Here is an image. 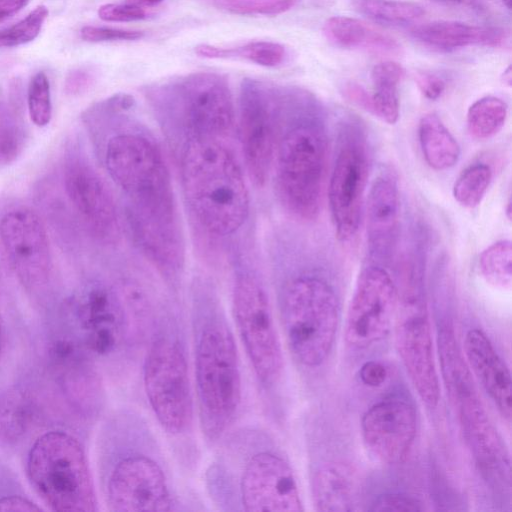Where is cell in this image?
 <instances>
[{
	"label": "cell",
	"mask_w": 512,
	"mask_h": 512,
	"mask_svg": "<svg viewBox=\"0 0 512 512\" xmlns=\"http://www.w3.org/2000/svg\"><path fill=\"white\" fill-rule=\"evenodd\" d=\"M82 121L120 194L124 233L184 234L169 163L156 135L136 114L133 96L117 93L96 102Z\"/></svg>",
	"instance_id": "6da1fadb"
},
{
	"label": "cell",
	"mask_w": 512,
	"mask_h": 512,
	"mask_svg": "<svg viewBox=\"0 0 512 512\" xmlns=\"http://www.w3.org/2000/svg\"><path fill=\"white\" fill-rule=\"evenodd\" d=\"M233 140L193 136L170 145L193 236L211 264L228 260L251 233L249 179Z\"/></svg>",
	"instance_id": "7a4b0ae2"
},
{
	"label": "cell",
	"mask_w": 512,
	"mask_h": 512,
	"mask_svg": "<svg viewBox=\"0 0 512 512\" xmlns=\"http://www.w3.org/2000/svg\"><path fill=\"white\" fill-rule=\"evenodd\" d=\"M196 406L201 433L215 445L234 427L243 402L242 368L218 287L197 271L189 286Z\"/></svg>",
	"instance_id": "3957f363"
},
{
	"label": "cell",
	"mask_w": 512,
	"mask_h": 512,
	"mask_svg": "<svg viewBox=\"0 0 512 512\" xmlns=\"http://www.w3.org/2000/svg\"><path fill=\"white\" fill-rule=\"evenodd\" d=\"M215 447L204 484L218 510L303 511L294 471L264 426H234Z\"/></svg>",
	"instance_id": "277c9868"
},
{
	"label": "cell",
	"mask_w": 512,
	"mask_h": 512,
	"mask_svg": "<svg viewBox=\"0 0 512 512\" xmlns=\"http://www.w3.org/2000/svg\"><path fill=\"white\" fill-rule=\"evenodd\" d=\"M100 467L109 511L182 510L162 447L145 417L134 408H119L107 419Z\"/></svg>",
	"instance_id": "5b68a950"
},
{
	"label": "cell",
	"mask_w": 512,
	"mask_h": 512,
	"mask_svg": "<svg viewBox=\"0 0 512 512\" xmlns=\"http://www.w3.org/2000/svg\"><path fill=\"white\" fill-rule=\"evenodd\" d=\"M328 148L317 99L305 89L277 85V135L270 179L279 205L298 222L319 217Z\"/></svg>",
	"instance_id": "8992f818"
},
{
	"label": "cell",
	"mask_w": 512,
	"mask_h": 512,
	"mask_svg": "<svg viewBox=\"0 0 512 512\" xmlns=\"http://www.w3.org/2000/svg\"><path fill=\"white\" fill-rule=\"evenodd\" d=\"M144 348L142 381L149 407L169 437L187 438L195 411L187 330L179 299L168 291L157 302Z\"/></svg>",
	"instance_id": "52a82bcc"
},
{
	"label": "cell",
	"mask_w": 512,
	"mask_h": 512,
	"mask_svg": "<svg viewBox=\"0 0 512 512\" xmlns=\"http://www.w3.org/2000/svg\"><path fill=\"white\" fill-rule=\"evenodd\" d=\"M272 255L277 308L288 349L298 365L315 369L325 362L335 341L340 318L337 294L316 270L290 266Z\"/></svg>",
	"instance_id": "ba28073f"
},
{
	"label": "cell",
	"mask_w": 512,
	"mask_h": 512,
	"mask_svg": "<svg viewBox=\"0 0 512 512\" xmlns=\"http://www.w3.org/2000/svg\"><path fill=\"white\" fill-rule=\"evenodd\" d=\"M70 308L76 338L95 362L115 376L129 373L144 348L152 317L127 300L118 279L88 280Z\"/></svg>",
	"instance_id": "9c48e42d"
},
{
	"label": "cell",
	"mask_w": 512,
	"mask_h": 512,
	"mask_svg": "<svg viewBox=\"0 0 512 512\" xmlns=\"http://www.w3.org/2000/svg\"><path fill=\"white\" fill-rule=\"evenodd\" d=\"M250 236L239 241L228 259L232 270L231 307L262 403L270 407L282 382L284 357L268 289Z\"/></svg>",
	"instance_id": "30bf717a"
},
{
	"label": "cell",
	"mask_w": 512,
	"mask_h": 512,
	"mask_svg": "<svg viewBox=\"0 0 512 512\" xmlns=\"http://www.w3.org/2000/svg\"><path fill=\"white\" fill-rule=\"evenodd\" d=\"M171 144L193 136L236 137V109L227 79L216 72H193L143 90Z\"/></svg>",
	"instance_id": "8fae6325"
},
{
	"label": "cell",
	"mask_w": 512,
	"mask_h": 512,
	"mask_svg": "<svg viewBox=\"0 0 512 512\" xmlns=\"http://www.w3.org/2000/svg\"><path fill=\"white\" fill-rule=\"evenodd\" d=\"M28 478L53 511L94 512L98 500L83 445L73 435L48 431L31 446Z\"/></svg>",
	"instance_id": "7c38bea8"
},
{
	"label": "cell",
	"mask_w": 512,
	"mask_h": 512,
	"mask_svg": "<svg viewBox=\"0 0 512 512\" xmlns=\"http://www.w3.org/2000/svg\"><path fill=\"white\" fill-rule=\"evenodd\" d=\"M456 344L451 330L439 333L440 361L448 394L478 464L487 473L500 475L508 469L505 449Z\"/></svg>",
	"instance_id": "4fadbf2b"
},
{
	"label": "cell",
	"mask_w": 512,
	"mask_h": 512,
	"mask_svg": "<svg viewBox=\"0 0 512 512\" xmlns=\"http://www.w3.org/2000/svg\"><path fill=\"white\" fill-rule=\"evenodd\" d=\"M423 264H405L407 290L395 317V341L399 356L420 399L436 408L440 398L428 312L420 294Z\"/></svg>",
	"instance_id": "5bb4252c"
},
{
	"label": "cell",
	"mask_w": 512,
	"mask_h": 512,
	"mask_svg": "<svg viewBox=\"0 0 512 512\" xmlns=\"http://www.w3.org/2000/svg\"><path fill=\"white\" fill-rule=\"evenodd\" d=\"M341 128L327 193L336 236L349 242L356 237L362 221L370 153L359 122L349 119Z\"/></svg>",
	"instance_id": "9a60e30c"
},
{
	"label": "cell",
	"mask_w": 512,
	"mask_h": 512,
	"mask_svg": "<svg viewBox=\"0 0 512 512\" xmlns=\"http://www.w3.org/2000/svg\"><path fill=\"white\" fill-rule=\"evenodd\" d=\"M277 135V85L254 78L240 84L236 137L249 181L259 189L270 181Z\"/></svg>",
	"instance_id": "2e32d148"
},
{
	"label": "cell",
	"mask_w": 512,
	"mask_h": 512,
	"mask_svg": "<svg viewBox=\"0 0 512 512\" xmlns=\"http://www.w3.org/2000/svg\"><path fill=\"white\" fill-rule=\"evenodd\" d=\"M63 186L89 237L106 248L119 246L125 235L120 206L108 182L82 151L72 150L66 157Z\"/></svg>",
	"instance_id": "e0dca14e"
},
{
	"label": "cell",
	"mask_w": 512,
	"mask_h": 512,
	"mask_svg": "<svg viewBox=\"0 0 512 512\" xmlns=\"http://www.w3.org/2000/svg\"><path fill=\"white\" fill-rule=\"evenodd\" d=\"M397 308L393 278L385 266L370 262L360 271L348 306L344 328L347 344L362 349L384 339Z\"/></svg>",
	"instance_id": "ac0fdd59"
},
{
	"label": "cell",
	"mask_w": 512,
	"mask_h": 512,
	"mask_svg": "<svg viewBox=\"0 0 512 512\" xmlns=\"http://www.w3.org/2000/svg\"><path fill=\"white\" fill-rule=\"evenodd\" d=\"M0 245L18 281L39 291L50 281L53 261L45 225L27 206H12L0 216Z\"/></svg>",
	"instance_id": "d6986e66"
},
{
	"label": "cell",
	"mask_w": 512,
	"mask_h": 512,
	"mask_svg": "<svg viewBox=\"0 0 512 512\" xmlns=\"http://www.w3.org/2000/svg\"><path fill=\"white\" fill-rule=\"evenodd\" d=\"M417 431L413 405L401 397H389L373 404L361 420L363 442L379 462L394 465L410 452Z\"/></svg>",
	"instance_id": "ffe728a7"
},
{
	"label": "cell",
	"mask_w": 512,
	"mask_h": 512,
	"mask_svg": "<svg viewBox=\"0 0 512 512\" xmlns=\"http://www.w3.org/2000/svg\"><path fill=\"white\" fill-rule=\"evenodd\" d=\"M53 374L71 406L86 418L99 415L104 389L97 363L77 339H57L49 348Z\"/></svg>",
	"instance_id": "44dd1931"
},
{
	"label": "cell",
	"mask_w": 512,
	"mask_h": 512,
	"mask_svg": "<svg viewBox=\"0 0 512 512\" xmlns=\"http://www.w3.org/2000/svg\"><path fill=\"white\" fill-rule=\"evenodd\" d=\"M366 241L371 263H391L400 231V197L393 173H380L366 198Z\"/></svg>",
	"instance_id": "7402d4cb"
},
{
	"label": "cell",
	"mask_w": 512,
	"mask_h": 512,
	"mask_svg": "<svg viewBox=\"0 0 512 512\" xmlns=\"http://www.w3.org/2000/svg\"><path fill=\"white\" fill-rule=\"evenodd\" d=\"M464 354L471 374L479 381L502 417L510 421L512 380L505 361L486 334L476 328L470 329L465 335Z\"/></svg>",
	"instance_id": "603a6c76"
},
{
	"label": "cell",
	"mask_w": 512,
	"mask_h": 512,
	"mask_svg": "<svg viewBox=\"0 0 512 512\" xmlns=\"http://www.w3.org/2000/svg\"><path fill=\"white\" fill-rule=\"evenodd\" d=\"M411 35L425 46L450 51L468 46L497 47L507 40V32L498 27L477 26L458 21H434L414 27Z\"/></svg>",
	"instance_id": "cb8c5ba5"
},
{
	"label": "cell",
	"mask_w": 512,
	"mask_h": 512,
	"mask_svg": "<svg viewBox=\"0 0 512 512\" xmlns=\"http://www.w3.org/2000/svg\"><path fill=\"white\" fill-rule=\"evenodd\" d=\"M312 498L316 510L351 511L357 498V484L352 470L343 463L320 466L312 478Z\"/></svg>",
	"instance_id": "d4e9b609"
},
{
	"label": "cell",
	"mask_w": 512,
	"mask_h": 512,
	"mask_svg": "<svg viewBox=\"0 0 512 512\" xmlns=\"http://www.w3.org/2000/svg\"><path fill=\"white\" fill-rule=\"evenodd\" d=\"M323 34L333 45L344 49L380 54H395L400 50L393 37L355 18L331 17L324 23Z\"/></svg>",
	"instance_id": "484cf974"
},
{
	"label": "cell",
	"mask_w": 512,
	"mask_h": 512,
	"mask_svg": "<svg viewBox=\"0 0 512 512\" xmlns=\"http://www.w3.org/2000/svg\"><path fill=\"white\" fill-rule=\"evenodd\" d=\"M418 138L425 162L437 171L452 168L460 157V145L435 113L425 114L418 124Z\"/></svg>",
	"instance_id": "4316f807"
},
{
	"label": "cell",
	"mask_w": 512,
	"mask_h": 512,
	"mask_svg": "<svg viewBox=\"0 0 512 512\" xmlns=\"http://www.w3.org/2000/svg\"><path fill=\"white\" fill-rule=\"evenodd\" d=\"M36 408L28 392L18 387L0 391V441L14 444L20 441L33 425Z\"/></svg>",
	"instance_id": "83f0119b"
},
{
	"label": "cell",
	"mask_w": 512,
	"mask_h": 512,
	"mask_svg": "<svg viewBox=\"0 0 512 512\" xmlns=\"http://www.w3.org/2000/svg\"><path fill=\"white\" fill-rule=\"evenodd\" d=\"M195 52L205 58L241 59L264 67H276L282 64L287 56L283 45L271 41H253L233 48L201 44L195 48Z\"/></svg>",
	"instance_id": "f1b7e54d"
},
{
	"label": "cell",
	"mask_w": 512,
	"mask_h": 512,
	"mask_svg": "<svg viewBox=\"0 0 512 512\" xmlns=\"http://www.w3.org/2000/svg\"><path fill=\"white\" fill-rule=\"evenodd\" d=\"M507 114V104L501 98L482 97L476 100L467 111V131L474 139H489L502 130Z\"/></svg>",
	"instance_id": "f546056e"
},
{
	"label": "cell",
	"mask_w": 512,
	"mask_h": 512,
	"mask_svg": "<svg viewBox=\"0 0 512 512\" xmlns=\"http://www.w3.org/2000/svg\"><path fill=\"white\" fill-rule=\"evenodd\" d=\"M483 279L492 287L510 290L512 286V246L510 240L497 241L485 248L478 261Z\"/></svg>",
	"instance_id": "4dcf8cb0"
},
{
	"label": "cell",
	"mask_w": 512,
	"mask_h": 512,
	"mask_svg": "<svg viewBox=\"0 0 512 512\" xmlns=\"http://www.w3.org/2000/svg\"><path fill=\"white\" fill-rule=\"evenodd\" d=\"M354 6L370 19L389 24L410 23L425 13L417 3L398 0H354Z\"/></svg>",
	"instance_id": "1f68e13d"
},
{
	"label": "cell",
	"mask_w": 512,
	"mask_h": 512,
	"mask_svg": "<svg viewBox=\"0 0 512 512\" xmlns=\"http://www.w3.org/2000/svg\"><path fill=\"white\" fill-rule=\"evenodd\" d=\"M25 142L22 118L13 104L0 96V166L12 163Z\"/></svg>",
	"instance_id": "d6a6232c"
},
{
	"label": "cell",
	"mask_w": 512,
	"mask_h": 512,
	"mask_svg": "<svg viewBox=\"0 0 512 512\" xmlns=\"http://www.w3.org/2000/svg\"><path fill=\"white\" fill-rule=\"evenodd\" d=\"M493 172L486 163H474L466 167L453 185L454 199L465 208H475L483 200Z\"/></svg>",
	"instance_id": "836d02e7"
},
{
	"label": "cell",
	"mask_w": 512,
	"mask_h": 512,
	"mask_svg": "<svg viewBox=\"0 0 512 512\" xmlns=\"http://www.w3.org/2000/svg\"><path fill=\"white\" fill-rule=\"evenodd\" d=\"M48 8L37 6L17 23L0 29V48H10L33 41L40 33L48 17Z\"/></svg>",
	"instance_id": "e575fe53"
},
{
	"label": "cell",
	"mask_w": 512,
	"mask_h": 512,
	"mask_svg": "<svg viewBox=\"0 0 512 512\" xmlns=\"http://www.w3.org/2000/svg\"><path fill=\"white\" fill-rule=\"evenodd\" d=\"M27 107L31 121L38 127L47 126L52 118L51 88L45 72H37L30 80Z\"/></svg>",
	"instance_id": "d590c367"
},
{
	"label": "cell",
	"mask_w": 512,
	"mask_h": 512,
	"mask_svg": "<svg viewBox=\"0 0 512 512\" xmlns=\"http://www.w3.org/2000/svg\"><path fill=\"white\" fill-rule=\"evenodd\" d=\"M211 6L237 15H278L292 9L300 0H205Z\"/></svg>",
	"instance_id": "8d00e7d4"
},
{
	"label": "cell",
	"mask_w": 512,
	"mask_h": 512,
	"mask_svg": "<svg viewBox=\"0 0 512 512\" xmlns=\"http://www.w3.org/2000/svg\"><path fill=\"white\" fill-rule=\"evenodd\" d=\"M81 38L88 42H107L137 40L144 36L139 30H127L102 26H84L80 31Z\"/></svg>",
	"instance_id": "74e56055"
},
{
	"label": "cell",
	"mask_w": 512,
	"mask_h": 512,
	"mask_svg": "<svg viewBox=\"0 0 512 512\" xmlns=\"http://www.w3.org/2000/svg\"><path fill=\"white\" fill-rule=\"evenodd\" d=\"M98 16L108 22H132L146 18L145 10L131 3H108L99 7Z\"/></svg>",
	"instance_id": "f35d334b"
},
{
	"label": "cell",
	"mask_w": 512,
	"mask_h": 512,
	"mask_svg": "<svg viewBox=\"0 0 512 512\" xmlns=\"http://www.w3.org/2000/svg\"><path fill=\"white\" fill-rule=\"evenodd\" d=\"M372 511H419L422 510L418 500L411 496L388 493L375 499L370 508Z\"/></svg>",
	"instance_id": "ab89813d"
},
{
	"label": "cell",
	"mask_w": 512,
	"mask_h": 512,
	"mask_svg": "<svg viewBox=\"0 0 512 512\" xmlns=\"http://www.w3.org/2000/svg\"><path fill=\"white\" fill-rule=\"evenodd\" d=\"M95 74L86 68L75 69L67 75L65 79V91L67 94L75 96L86 92L94 83Z\"/></svg>",
	"instance_id": "60d3db41"
},
{
	"label": "cell",
	"mask_w": 512,
	"mask_h": 512,
	"mask_svg": "<svg viewBox=\"0 0 512 512\" xmlns=\"http://www.w3.org/2000/svg\"><path fill=\"white\" fill-rule=\"evenodd\" d=\"M415 82L424 97L429 100L438 99L446 87V83L441 77L429 72L417 73Z\"/></svg>",
	"instance_id": "b9f144b4"
},
{
	"label": "cell",
	"mask_w": 512,
	"mask_h": 512,
	"mask_svg": "<svg viewBox=\"0 0 512 512\" xmlns=\"http://www.w3.org/2000/svg\"><path fill=\"white\" fill-rule=\"evenodd\" d=\"M359 377L364 385L375 388L385 383L388 370L381 362L370 360L361 366Z\"/></svg>",
	"instance_id": "7bdbcfd3"
},
{
	"label": "cell",
	"mask_w": 512,
	"mask_h": 512,
	"mask_svg": "<svg viewBox=\"0 0 512 512\" xmlns=\"http://www.w3.org/2000/svg\"><path fill=\"white\" fill-rule=\"evenodd\" d=\"M35 503L20 495H5L0 497V511H40Z\"/></svg>",
	"instance_id": "ee69618b"
},
{
	"label": "cell",
	"mask_w": 512,
	"mask_h": 512,
	"mask_svg": "<svg viewBox=\"0 0 512 512\" xmlns=\"http://www.w3.org/2000/svg\"><path fill=\"white\" fill-rule=\"evenodd\" d=\"M342 92L348 100L368 111L370 93H368L361 85L354 82L346 83L342 88Z\"/></svg>",
	"instance_id": "f6af8a7d"
},
{
	"label": "cell",
	"mask_w": 512,
	"mask_h": 512,
	"mask_svg": "<svg viewBox=\"0 0 512 512\" xmlns=\"http://www.w3.org/2000/svg\"><path fill=\"white\" fill-rule=\"evenodd\" d=\"M28 2L29 0H0V21L19 12Z\"/></svg>",
	"instance_id": "bcb514c9"
},
{
	"label": "cell",
	"mask_w": 512,
	"mask_h": 512,
	"mask_svg": "<svg viewBox=\"0 0 512 512\" xmlns=\"http://www.w3.org/2000/svg\"><path fill=\"white\" fill-rule=\"evenodd\" d=\"M163 0H128V3L137 5V6H153L161 3Z\"/></svg>",
	"instance_id": "7dc6e473"
},
{
	"label": "cell",
	"mask_w": 512,
	"mask_h": 512,
	"mask_svg": "<svg viewBox=\"0 0 512 512\" xmlns=\"http://www.w3.org/2000/svg\"><path fill=\"white\" fill-rule=\"evenodd\" d=\"M502 79H503L504 84H506L507 86H511L512 75H511V67L510 66L504 71V73L502 75Z\"/></svg>",
	"instance_id": "c3c4849f"
},
{
	"label": "cell",
	"mask_w": 512,
	"mask_h": 512,
	"mask_svg": "<svg viewBox=\"0 0 512 512\" xmlns=\"http://www.w3.org/2000/svg\"><path fill=\"white\" fill-rule=\"evenodd\" d=\"M436 1L443 2V3L459 4V3H466L471 0H436Z\"/></svg>",
	"instance_id": "681fc988"
},
{
	"label": "cell",
	"mask_w": 512,
	"mask_h": 512,
	"mask_svg": "<svg viewBox=\"0 0 512 512\" xmlns=\"http://www.w3.org/2000/svg\"><path fill=\"white\" fill-rule=\"evenodd\" d=\"M503 3L508 9H510L511 0H503Z\"/></svg>",
	"instance_id": "f907efd6"
},
{
	"label": "cell",
	"mask_w": 512,
	"mask_h": 512,
	"mask_svg": "<svg viewBox=\"0 0 512 512\" xmlns=\"http://www.w3.org/2000/svg\"><path fill=\"white\" fill-rule=\"evenodd\" d=\"M1 345H2V333H1V327H0V351H1Z\"/></svg>",
	"instance_id": "816d5d0a"
}]
</instances>
